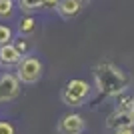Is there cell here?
Instances as JSON below:
<instances>
[{"instance_id": "obj_1", "label": "cell", "mask_w": 134, "mask_h": 134, "mask_svg": "<svg viewBox=\"0 0 134 134\" xmlns=\"http://www.w3.org/2000/svg\"><path fill=\"white\" fill-rule=\"evenodd\" d=\"M92 74H94V80H96V88L104 98H114V96L124 94V90L128 86V76L118 66H114L112 62L96 64L92 68Z\"/></svg>"}, {"instance_id": "obj_2", "label": "cell", "mask_w": 134, "mask_h": 134, "mask_svg": "<svg viewBox=\"0 0 134 134\" xmlns=\"http://www.w3.org/2000/svg\"><path fill=\"white\" fill-rule=\"evenodd\" d=\"M88 96L90 84L80 78H72L70 82H66V86L62 90V102L66 106H82V102L88 100Z\"/></svg>"}, {"instance_id": "obj_3", "label": "cell", "mask_w": 134, "mask_h": 134, "mask_svg": "<svg viewBox=\"0 0 134 134\" xmlns=\"http://www.w3.org/2000/svg\"><path fill=\"white\" fill-rule=\"evenodd\" d=\"M16 68V76L22 84H36L42 76V62L34 56H22Z\"/></svg>"}, {"instance_id": "obj_4", "label": "cell", "mask_w": 134, "mask_h": 134, "mask_svg": "<svg viewBox=\"0 0 134 134\" xmlns=\"http://www.w3.org/2000/svg\"><path fill=\"white\" fill-rule=\"evenodd\" d=\"M20 94V80L16 74L0 76V102H10Z\"/></svg>"}, {"instance_id": "obj_5", "label": "cell", "mask_w": 134, "mask_h": 134, "mask_svg": "<svg viewBox=\"0 0 134 134\" xmlns=\"http://www.w3.org/2000/svg\"><path fill=\"white\" fill-rule=\"evenodd\" d=\"M106 126L110 130L118 128H134V110H124V108H116L110 116L106 118Z\"/></svg>"}, {"instance_id": "obj_6", "label": "cell", "mask_w": 134, "mask_h": 134, "mask_svg": "<svg viewBox=\"0 0 134 134\" xmlns=\"http://www.w3.org/2000/svg\"><path fill=\"white\" fill-rule=\"evenodd\" d=\"M84 118L80 114H66L62 116V120L58 122V132L60 134H80L84 130Z\"/></svg>"}, {"instance_id": "obj_7", "label": "cell", "mask_w": 134, "mask_h": 134, "mask_svg": "<svg viewBox=\"0 0 134 134\" xmlns=\"http://www.w3.org/2000/svg\"><path fill=\"white\" fill-rule=\"evenodd\" d=\"M82 6H84V2H80V0H60L54 10L58 12V16L62 20H70V18H76L80 14Z\"/></svg>"}, {"instance_id": "obj_8", "label": "cell", "mask_w": 134, "mask_h": 134, "mask_svg": "<svg viewBox=\"0 0 134 134\" xmlns=\"http://www.w3.org/2000/svg\"><path fill=\"white\" fill-rule=\"evenodd\" d=\"M22 60V54L16 50V46L12 44H4L0 46V64L4 68H12V66H18V62Z\"/></svg>"}, {"instance_id": "obj_9", "label": "cell", "mask_w": 134, "mask_h": 134, "mask_svg": "<svg viewBox=\"0 0 134 134\" xmlns=\"http://www.w3.org/2000/svg\"><path fill=\"white\" fill-rule=\"evenodd\" d=\"M34 30H36V20H34V16H24L20 22H18V34L20 36H28V34H32Z\"/></svg>"}, {"instance_id": "obj_10", "label": "cell", "mask_w": 134, "mask_h": 134, "mask_svg": "<svg viewBox=\"0 0 134 134\" xmlns=\"http://www.w3.org/2000/svg\"><path fill=\"white\" fill-rule=\"evenodd\" d=\"M18 6L22 12L32 14V12H38L40 8H44V0H18Z\"/></svg>"}, {"instance_id": "obj_11", "label": "cell", "mask_w": 134, "mask_h": 134, "mask_svg": "<svg viewBox=\"0 0 134 134\" xmlns=\"http://www.w3.org/2000/svg\"><path fill=\"white\" fill-rule=\"evenodd\" d=\"M14 12V0H0V18H8Z\"/></svg>"}, {"instance_id": "obj_12", "label": "cell", "mask_w": 134, "mask_h": 134, "mask_svg": "<svg viewBox=\"0 0 134 134\" xmlns=\"http://www.w3.org/2000/svg\"><path fill=\"white\" fill-rule=\"evenodd\" d=\"M12 42V30L6 24H0V46L10 44Z\"/></svg>"}, {"instance_id": "obj_13", "label": "cell", "mask_w": 134, "mask_h": 134, "mask_svg": "<svg viewBox=\"0 0 134 134\" xmlns=\"http://www.w3.org/2000/svg\"><path fill=\"white\" fill-rule=\"evenodd\" d=\"M14 46H16V50L20 52L22 56H26V52H28V42L22 38V36H20V38H18L16 42H14Z\"/></svg>"}, {"instance_id": "obj_14", "label": "cell", "mask_w": 134, "mask_h": 134, "mask_svg": "<svg viewBox=\"0 0 134 134\" xmlns=\"http://www.w3.org/2000/svg\"><path fill=\"white\" fill-rule=\"evenodd\" d=\"M0 134H14V126H12L10 122L0 120Z\"/></svg>"}, {"instance_id": "obj_15", "label": "cell", "mask_w": 134, "mask_h": 134, "mask_svg": "<svg viewBox=\"0 0 134 134\" xmlns=\"http://www.w3.org/2000/svg\"><path fill=\"white\" fill-rule=\"evenodd\" d=\"M114 134H134V128H118L114 130Z\"/></svg>"}, {"instance_id": "obj_16", "label": "cell", "mask_w": 134, "mask_h": 134, "mask_svg": "<svg viewBox=\"0 0 134 134\" xmlns=\"http://www.w3.org/2000/svg\"><path fill=\"white\" fill-rule=\"evenodd\" d=\"M58 2H60V0H44V6H46V8H56Z\"/></svg>"}, {"instance_id": "obj_17", "label": "cell", "mask_w": 134, "mask_h": 134, "mask_svg": "<svg viewBox=\"0 0 134 134\" xmlns=\"http://www.w3.org/2000/svg\"><path fill=\"white\" fill-rule=\"evenodd\" d=\"M80 2H84V4H86V2H88V0H80Z\"/></svg>"}, {"instance_id": "obj_18", "label": "cell", "mask_w": 134, "mask_h": 134, "mask_svg": "<svg viewBox=\"0 0 134 134\" xmlns=\"http://www.w3.org/2000/svg\"><path fill=\"white\" fill-rule=\"evenodd\" d=\"M132 110H134V106H132Z\"/></svg>"}]
</instances>
